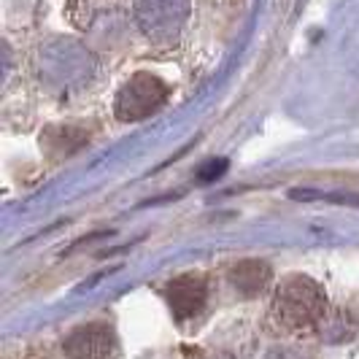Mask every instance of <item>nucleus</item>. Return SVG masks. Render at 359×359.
Wrapping results in <instances>:
<instances>
[{
    "mask_svg": "<svg viewBox=\"0 0 359 359\" xmlns=\"http://www.w3.org/2000/svg\"><path fill=\"white\" fill-rule=\"evenodd\" d=\"M184 17L187 0H138V19L149 36H168L170 30H179Z\"/></svg>",
    "mask_w": 359,
    "mask_h": 359,
    "instance_id": "39448f33",
    "label": "nucleus"
},
{
    "mask_svg": "<svg viewBox=\"0 0 359 359\" xmlns=\"http://www.w3.org/2000/svg\"><path fill=\"white\" fill-rule=\"evenodd\" d=\"M62 348L71 359H111L116 354V338L106 322H90L76 327Z\"/></svg>",
    "mask_w": 359,
    "mask_h": 359,
    "instance_id": "7ed1b4c3",
    "label": "nucleus"
},
{
    "mask_svg": "<svg viewBox=\"0 0 359 359\" xmlns=\"http://www.w3.org/2000/svg\"><path fill=\"white\" fill-rule=\"evenodd\" d=\"M289 198L297 200V203H311V200H324L327 192L313 189V187H294V189H289Z\"/></svg>",
    "mask_w": 359,
    "mask_h": 359,
    "instance_id": "6e6552de",
    "label": "nucleus"
},
{
    "mask_svg": "<svg viewBox=\"0 0 359 359\" xmlns=\"http://www.w3.org/2000/svg\"><path fill=\"white\" fill-rule=\"evenodd\" d=\"M168 100V84L154 73H135L127 79L125 87L116 95L114 111L122 122H141L149 114L165 106Z\"/></svg>",
    "mask_w": 359,
    "mask_h": 359,
    "instance_id": "f03ea898",
    "label": "nucleus"
},
{
    "mask_svg": "<svg viewBox=\"0 0 359 359\" xmlns=\"http://www.w3.org/2000/svg\"><path fill=\"white\" fill-rule=\"evenodd\" d=\"M227 168H230V160H224V157H214V160L203 162L195 176H198L200 184H214V181H219L224 173H227Z\"/></svg>",
    "mask_w": 359,
    "mask_h": 359,
    "instance_id": "0eeeda50",
    "label": "nucleus"
},
{
    "mask_svg": "<svg viewBox=\"0 0 359 359\" xmlns=\"http://www.w3.org/2000/svg\"><path fill=\"white\" fill-rule=\"evenodd\" d=\"M165 297L170 303L173 316L184 322V319H192L198 316L200 311L205 308L208 300V287H205V278L198 273H184L179 278H173L168 289H165Z\"/></svg>",
    "mask_w": 359,
    "mask_h": 359,
    "instance_id": "20e7f679",
    "label": "nucleus"
},
{
    "mask_svg": "<svg viewBox=\"0 0 359 359\" xmlns=\"http://www.w3.org/2000/svg\"><path fill=\"white\" fill-rule=\"evenodd\" d=\"M273 273H270V265L262 262V259H243L238 262L233 270H230V281L241 289L243 294H257L270 284Z\"/></svg>",
    "mask_w": 359,
    "mask_h": 359,
    "instance_id": "423d86ee",
    "label": "nucleus"
},
{
    "mask_svg": "<svg viewBox=\"0 0 359 359\" xmlns=\"http://www.w3.org/2000/svg\"><path fill=\"white\" fill-rule=\"evenodd\" d=\"M324 311V294L306 276H292L284 281V287L278 289L273 313L281 324H287L292 330H303L319 322Z\"/></svg>",
    "mask_w": 359,
    "mask_h": 359,
    "instance_id": "f257e3e1",
    "label": "nucleus"
}]
</instances>
